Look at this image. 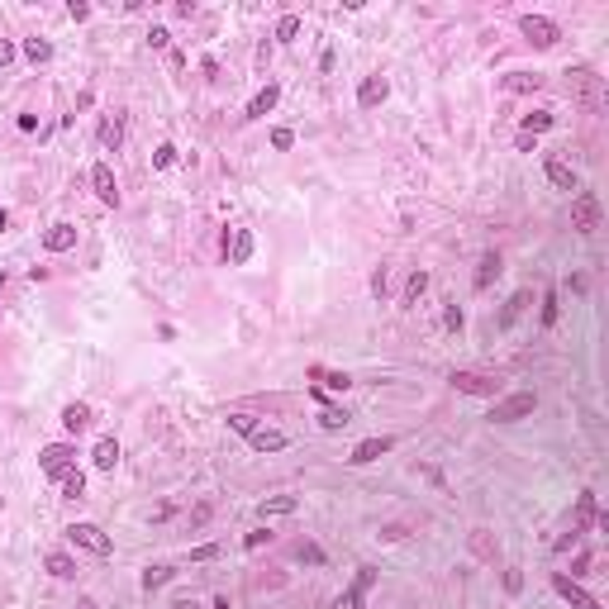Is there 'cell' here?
Instances as JSON below:
<instances>
[{
	"label": "cell",
	"mask_w": 609,
	"mask_h": 609,
	"mask_svg": "<svg viewBox=\"0 0 609 609\" xmlns=\"http://www.w3.org/2000/svg\"><path fill=\"white\" fill-rule=\"evenodd\" d=\"M571 229L576 234H595L600 229V195L595 190H576V200H571Z\"/></svg>",
	"instance_id": "1"
},
{
	"label": "cell",
	"mask_w": 609,
	"mask_h": 609,
	"mask_svg": "<svg viewBox=\"0 0 609 609\" xmlns=\"http://www.w3.org/2000/svg\"><path fill=\"white\" fill-rule=\"evenodd\" d=\"M566 86H571V96L585 100V105H600V100H605V86H600V77H595L590 67H566Z\"/></svg>",
	"instance_id": "2"
},
{
	"label": "cell",
	"mask_w": 609,
	"mask_h": 609,
	"mask_svg": "<svg viewBox=\"0 0 609 609\" xmlns=\"http://www.w3.org/2000/svg\"><path fill=\"white\" fill-rule=\"evenodd\" d=\"M533 405H538V396H533V391H519V396H504V400H495V409H490V424H514V419H524V414H533Z\"/></svg>",
	"instance_id": "3"
},
{
	"label": "cell",
	"mask_w": 609,
	"mask_h": 609,
	"mask_svg": "<svg viewBox=\"0 0 609 609\" xmlns=\"http://www.w3.org/2000/svg\"><path fill=\"white\" fill-rule=\"evenodd\" d=\"M519 29H524V38H529L533 48H552L557 38H562V29H557L548 15H524V20H519Z\"/></svg>",
	"instance_id": "4"
},
{
	"label": "cell",
	"mask_w": 609,
	"mask_h": 609,
	"mask_svg": "<svg viewBox=\"0 0 609 609\" xmlns=\"http://www.w3.org/2000/svg\"><path fill=\"white\" fill-rule=\"evenodd\" d=\"M67 538H72L77 548H86L91 557H110V552H114V543H110L96 524H72V529H67Z\"/></svg>",
	"instance_id": "5"
},
{
	"label": "cell",
	"mask_w": 609,
	"mask_h": 609,
	"mask_svg": "<svg viewBox=\"0 0 609 609\" xmlns=\"http://www.w3.org/2000/svg\"><path fill=\"white\" fill-rule=\"evenodd\" d=\"M376 566H357V576H352V585H347L343 595H338V609H362V600H367V590L376 585Z\"/></svg>",
	"instance_id": "6"
},
{
	"label": "cell",
	"mask_w": 609,
	"mask_h": 609,
	"mask_svg": "<svg viewBox=\"0 0 609 609\" xmlns=\"http://www.w3.org/2000/svg\"><path fill=\"white\" fill-rule=\"evenodd\" d=\"M452 386L462 391V396H500V381L495 376H481V371H452Z\"/></svg>",
	"instance_id": "7"
},
{
	"label": "cell",
	"mask_w": 609,
	"mask_h": 609,
	"mask_svg": "<svg viewBox=\"0 0 609 609\" xmlns=\"http://www.w3.org/2000/svg\"><path fill=\"white\" fill-rule=\"evenodd\" d=\"M38 467H43L48 476H62V472L77 467V448H72V443H53V448L38 452Z\"/></svg>",
	"instance_id": "8"
},
{
	"label": "cell",
	"mask_w": 609,
	"mask_h": 609,
	"mask_svg": "<svg viewBox=\"0 0 609 609\" xmlns=\"http://www.w3.org/2000/svg\"><path fill=\"white\" fill-rule=\"evenodd\" d=\"M552 590H557V595H562L571 609H600V600H595V595H585V590L571 581L566 571H552Z\"/></svg>",
	"instance_id": "9"
},
{
	"label": "cell",
	"mask_w": 609,
	"mask_h": 609,
	"mask_svg": "<svg viewBox=\"0 0 609 609\" xmlns=\"http://www.w3.org/2000/svg\"><path fill=\"white\" fill-rule=\"evenodd\" d=\"M91 186H96L100 205H119V186H114V172H110L105 162H96V167H91Z\"/></svg>",
	"instance_id": "10"
},
{
	"label": "cell",
	"mask_w": 609,
	"mask_h": 609,
	"mask_svg": "<svg viewBox=\"0 0 609 609\" xmlns=\"http://www.w3.org/2000/svg\"><path fill=\"white\" fill-rule=\"evenodd\" d=\"M386 96H391V81L386 77H362V86H357V105L362 110H376Z\"/></svg>",
	"instance_id": "11"
},
{
	"label": "cell",
	"mask_w": 609,
	"mask_h": 609,
	"mask_svg": "<svg viewBox=\"0 0 609 609\" xmlns=\"http://www.w3.org/2000/svg\"><path fill=\"white\" fill-rule=\"evenodd\" d=\"M391 448H396V438H367V443H357V448H352V457H347V462H352V467H367V462H376V457H386Z\"/></svg>",
	"instance_id": "12"
},
{
	"label": "cell",
	"mask_w": 609,
	"mask_h": 609,
	"mask_svg": "<svg viewBox=\"0 0 609 609\" xmlns=\"http://www.w3.org/2000/svg\"><path fill=\"white\" fill-rule=\"evenodd\" d=\"M248 443H253L257 452H281L286 443H291V438H286L281 428H266V424H257L253 433H248Z\"/></svg>",
	"instance_id": "13"
},
{
	"label": "cell",
	"mask_w": 609,
	"mask_h": 609,
	"mask_svg": "<svg viewBox=\"0 0 609 609\" xmlns=\"http://www.w3.org/2000/svg\"><path fill=\"white\" fill-rule=\"evenodd\" d=\"M43 248H48V253H67V248H77V224H53V229L43 234Z\"/></svg>",
	"instance_id": "14"
},
{
	"label": "cell",
	"mask_w": 609,
	"mask_h": 609,
	"mask_svg": "<svg viewBox=\"0 0 609 609\" xmlns=\"http://www.w3.org/2000/svg\"><path fill=\"white\" fill-rule=\"evenodd\" d=\"M253 248H257V243H253V234H248V229H234V239H229V262H234V266H248Z\"/></svg>",
	"instance_id": "15"
},
{
	"label": "cell",
	"mask_w": 609,
	"mask_h": 609,
	"mask_svg": "<svg viewBox=\"0 0 609 609\" xmlns=\"http://www.w3.org/2000/svg\"><path fill=\"white\" fill-rule=\"evenodd\" d=\"M276 100H281V86H262V91L253 96V105H248V119H262V114H271V110H276Z\"/></svg>",
	"instance_id": "16"
},
{
	"label": "cell",
	"mask_w": 609,
	"mask_h": 609,
	"mask_svg": "<svg viewBox=\"0 0 609 609\" xmlns=\"http://www.w3.org/2000/svg\"><path fill=\"white\" fill-rule=\"evenodd\" d=\"M495 276H500V253H486V257L476 262V276H472V286H476V291H486V286H490Z\"/></svg>",
	"instance_id": "17"
},
{
	"label": "cell",
	"mask_w": 609,
	"mask_h": 609,
	"mask_svg": "<svg viewBox=\"0 0 609 609\" xmlns=\"http://www.w3.org/2000/svg\"><path fill=\"white\" fill-rule=\"evenodd\" d=\"M86 424H91V405H81V400H72V405L62 409V428H67V433H81Z\"/></svg>",
	"instance_id": "18"
},
{
	"label": "cell",
	"mask_w": 609,
	"mask_h": 609,
	"mask_svg": "<svg viewBox=\"0 0 609 609\" xmlns=\"http://www.w3.org/2000/svg\"><path fill=\"white\" fill-rule=\"evenodd\" d=\"M91 462H96L100 472H114V462H119V443H114V438H100L96 452H91Z\"/></svg>",
	"instance_id": "19"
},
{
	"label": "cell",
	"mask_w": 609,
	"mask_h": 609,
	"mask_svg": "<svg viewBox=\"0 0 609 609\" xmlns=\"http://www.w3.org/2000/svg\"><path fill=\"white\" fill-rule=\"evenodd\" d=\"M548 181L557 186V190H576V172L566 167V162H557V158H548Z\"/></svg>",
	"instance_id": "20"
},
{
	"label": "cell",
	"mask_w": 609,
	"mask_h": 609,
	"mask_svg": "<svg viewBox=\"0 0 609 609\" xmlns=\"http://www.w3.org/2000/svg\"><path fill=\"white\" fill-rule=\"evenodd\" d=\"M595 514H600V504H595V495L585 490L581 500H576V524H571V529H576V533H585L590 524H595Z\"/></svg>",
	"instance_id": "21"
},
{
	"label": "cell",
	"mask_w": 609,
	"mask_h": 609,
	"mask_svg": "<svg viewBox=\"0 0 609 609\" xmlns=\"http://www.w3.org/2000/svg\"><path fill=\"white\" fill-rule=\"evenodd\" d=\"M43 566H48V576H57V581H72V576H77V562H72L67 552H48Z\"/></svg>",
	"instance_id": "22"
},
{
	"label": "cell",
	"mask_w": 609,
	"mask_h": 609,
	"mask_svg": "<svg viewBox=\"0 0 609 609\" xmlns=\"http://www.w3.org/2000/svg\"><path fill=\"white\" fill-rule=\"evenodd\" d=\"M524 310H529V291H514V295H509V305L500 310V319H495V324H500V329H509V324L524 315Z\"/></svg>",
	"instance_id": "23"
},
{
	"label": "cell",
	"mask_w": 609,
	"mask_h": 609,
	"mask_svg": "<svg viewBox=\"0 0 609 609\" xmlns=\"http://www.w3.org/2000/svg\"><path fill=\"white\" fill-rule=\"evenodd\" d=\"M310 376H315L319 381V391H347V386H352V376H343V371H310Z\"/></svg>",
	"instance_id": "24"
},
{
	"label": "cell",
	"mask_w": 609,
	"mask_h": 609,
	"mask_svg": "<svg viewBox=\"0 0 609 609\" xmlns=\"http://www.w3.org/2000/svg\"><path fill=\"white\" fill-rule=\"evenodd\" d=\"M295 509H300L295 495H271V500H262V519H271V514H295Z\"/></svg>",
	"instance_id": "25"
},
{
	"label": "cell",
	"mask_w": 609,
	"mask_h": 609,
	"mask_svg": "<svg viewBox=\"0 0 609 609\" xmlns=\"http://www.w3.org/2000/svg\"><path fill=\"white\" fill-rule=\"evenodd\" d=\"M538 86H543L538 72H509L504 77V91H538Z\"/></svg>",
	"instance_id": "26"
},
{
	"label": "cell",
	"mask_w": 609,
	"mask_h": 609,
	"mask_svg": "<svg viewBox=\"0 0 609 609\" xmlns=\"http://www.w3.org/2000/svg\"><path fill=\"white\" fill-rule=\"evenodd\" d=\"M119 143H124V129H119V119H105V124H100V148L119 153Z\"/></svg>",
	"instance_id": "27"
},
{
	"label": "cell",
	"mask_w": 609,
	"mask_h": 609,
	"mask_svg": "<svg viewBox=\"0 0 609 609\" xmlns=\"http://www.w3.org/2000/svg\"><path fill=\"white\" fill-rule=\"evenodd\" d=\"M424 291H428V271H409V281H405V305H414Z\"/></svg>",
	"instance_id": "28"
},
{
	"label": "cell",
	"mask_w": 609,
	"mask_h": 609,
	"mask_svg": "<svg viewBox=\"0 0 609 609\" xmlns=\"http://www.w3.org/2000/svg\"><path fill=\"white\" fill-rule=\"evenodd\" d=\"M319 424L329 428V433H338V428H347V409H338V405H324V414H319Z\"/></svg>",
	"instance_id": "29"
},
{
	"label": "cell",
	"mask_w": 609,
	"mask_h": 609,
	"mask_svg": "<svg viewBox=\"0 0 609 609\" xmlns=\"http://www.w3.org/2000/svg\"><path fill=\"white\" fill-rule=\"evenodd\" d=\"M24 57L29 62H48V57H53V43H48V38H24Z\"/></svg>",
	"instance_id": "30"
},
{
	"label": "cell",
	"mask_w": 609,
	"mask_h": 609,
	"mask_svg": "<svg viewBox=\"0 0 609 609\" xmlns=\"http://www.w3.org/2000/svg\"><path fill=\"white\" fill-rule=\"evenodd\" d=\"M543 129H552V114H548V110H533V114H524V133H543Z\"/></svg>",
	"instance_id": "31"
},
{
	"label": "cell",
	"mask_w": 609,
	"mask_h": 609,
	"mask_svg": "<svg viewBox=\"0 0 609 609\" xmlns=\"http://www.w3.org/2000/svg\"><path fill=\"white\" fill-rule=\"evenodd\" d=\"M172 576H176L172 566H148V571H143V590H158V585H167Z\"/></svg>",
	"instance_id": "32"
},
{
	"label": "cell",
	"mask_w": 609,
	"mask_h": 609,
	"mask_svg": "<svg viewBox=\"0 0 609 609\" xmlns=\"http://www.w3.org/2000/svg\"><path fill=\"white\" fill-rule=\"evenodd\" d=\"M57 481H62V495H72V500H77L81 490H86V476H81L77 467H72V472H62V476H57Z\"/></svg>",
	"instance_id": "33"
},
{
	"label": "cell",
	"mask_w": 609,
	"mask_h": 609,
	"mask_svg": "<svg viewBox=\"0 0 609 609\" xmlns=\"http://www.w3.org/2000/svg\"><path fill=\"white\" fill-rule=\"evenodd\" d=\"M295 33H300V15H281V20H276V38H281V43H291Z\"/></svg>",
	"instance_id": "34"
},
{
	"label": "cell",
	"mask_w": 609,
	"mask_h": 609,
	"mask_svg": "<svg viewBox=\"0 0 609 609\" xmlns=\"http://www.w3.org/2000/svg\"><path fill=\"white\" fill-rule=\"evenodd\" d=\"M462 324H467V315H462L457 305H448V310H443V329H448V333H462Z\"/></svg>",
	"instance_id": "35"
},
{
	"label": "cell",
	"mask_w": 609,
	"mask_h": 609,
	"mask_svg": "<svg viewBox=\"0 0 609 609\" xmlns=\"http://www.w3.org/2000/svg\"><path fill=\"white\" fill-rule=\"evenodd\" d=\"M557 324V291L548 286V295H543V329H552Z\"/></svg>",
	"instance_id": "36"
},
{
	"label": "cell",
	"mask_w": 609,
	"mask_h": 609,
	"mask_svg": "<svg viewBox=\"0 0 609 609\" xmlns=\"http://www.w3.org/2000/svg\"><path fill=\"white\" fill-rule=\"evenodd\" d=\"M172 162H176V148H172V143H162L158 153H153V167H158V172H167Z\"/></svg>",
	"instance_id": "37"
},
{
	"label": "cell",
	"mask_w": 609,
	"mask_h": 609,
	"mask_svg": "<svg viewBox=\"0 0 609 609\" xmlns=\"http://www.w3.org/2000/svg\"><path fill=\"white\" fill-rule=\"evenodd\" d=\"M229 428H234V433H243V438H248V433L257 428V419H253V414H229Z\"/></svg>",
	"instance_id": "38"
},
{
	"label": "cell",
	"mask_w": 609,
	"mask_h": 609,
	"mask_svg": "<svg viewBox=\"0 0 609 609\" xmlns=\"http://www.w3.org/2000/svg\"><path fill=\"white\" fill-rule=\"evenodd\" d=\"M295 557H300V562H310V566H324V552H319L315 543H300V548H295Z\"/></svg>",
	"instance_id": "39"
},
{
	"label": "cell",
	"mask_w": 609,
	"mask_h": 609,
	"mask_svg": "<svg viewBox=\"0 0 609 609\" xmlns=\"http://www.w3.org/2000/svg\"><path fill=\"white\" fill-rule=\"evenodd\" d=\"M504 590H509V595H519V590H524V571H519V566H509V571H504Z\"/></svg>",
	"instance_id": "40"
},
{
	"label": "cell",
	"mask_w": 609,
	"mask_h": 609,
	"mask_svg": "<svg viewBox=\"0 0 609 609\" xmlns=\"http://www.w3.org/2000/svg\"><path fill=\"white\" fill-rule=\"evenodd\" d=\"M219 557V543H200L195 552H190V562H214Z\"/></svg>",
	"instance_id": "41"
},
{
	"label": "cell",
	"mask_w": 609,
	"mask_h": 609,
	"mask_svg": "<svg viewBox=\"0 0 609 609\" xmlns=\"http://www.w3.org/2000/svg\"><path fill=\"white\" fill-rule=\"evenodd\" d=\"M291 143H295V133H291V129H276V133H271V148H276V153H286Z\"/></svg>",
	"instance_id": "42"
},
{
	"label": "cell",
	"mask_w": 609,
	"mask_h": 609,
	"mask_svg": "<svg viewBox=\"0 0 609 609\" xmlns=\"http://www.w3.org/2000/svg\"><path fill=\"white\" fill-rule=\"evenodd\" d=\"M576 543H581V533L571 529V533H566V538H557V543H552V552H566V548H576Z\"/></svg>",
	"instance_id": "43"
},
{
	"label": "cell",
	"mask_w": 609,
	"mask_h": 609,
	"mask_svg": "<svg viewBox=\"0 0 609 609\" xmlns=\"http://www.w3.org/2000/svg\"><path fill=\"white\" fill-rule=\"evenodd\" d=\"M67 15H72V20H91V5H86V0H72Z\"/></svg>",
	"instance_id": "44"
},
{
	"label": "cell",
	"mask_w": 609,
	"mask_h": 609,
	"mask_svg": "<svg viewBox=\"0 0 609 609\" xmlns=\"http://www.w3.org/2000/svg\"><path fill=\"white\" fill-rule=\"evenodd\" d=\"M266 538H271V533H266V529H253V533H248V538H243V548H262Z\"/></svg>",
	"instance_id": "45"
},
{
	"label": "cell",
	"mask_w": 609,
	"mask_h": 609,
	"mask_svg": "<svg viewBox=\"0 0 609 609\" xmlns=\"http://www.w3.org/2000/svg\"><path fill=\"white\" fill-rule=\"evenodd\" d=\"M205 519H210V504H195V509H190V529H200Z\"/></svg>",
	"instance_id": "46"
},
{
	"label": "cell",
	"mask_w": 609,
	"mask_h": 609,
	"mask_svg": "<svg viewBox=\"0 0 609 609\" xmlns=\"http://www.w3.org/2000/svg\"><path fill=\"white\" fill-rule=\"evenodd\" d=\"M10 62H15V43H10V38H0V67H10Z\"/></svg>",
	"instance_id": "47"
},
{
	"label": "cell",
	"mask_w": 609,
	"mask_h": 609,
	"mask_svg": "<svg viewBox=\"0 0 609 609\" xmlns=\"http://www.w3.org/2000/svg\"><path fill=\"white\" fill-rule=\"evenodd\" d=\"M381 538H386V543H400V538H405V529H400V524H386V529H381Z\"/></svg>",
	"instance_id": "48"
},
{
	"label": "cell",
	"mask_w": 609,
	"mask_h": 609,
	"mask_svg": "<svg viewBox=\"0 0 609 609\" xmlns=\"http://www.w3.org/2000/svg\"><path fill=\"white\" fill-rule=\"evenodd\" d=\"M167 38H172L167 29H153V33H148V43H153V48H167Z\"/></svg>",
	"instance_id": "49"
},
{
	"label": "cell",
	"mask_w": 609,
	"mask_h": 609,
	"mask_svg": "<svg viewBox=\"0 0 609 609\" xmlns=\"http://www.w3.org/2000/svg\"><path fill=\"white\" fill-rule=\"evenodd\" d=\"M172 609H200V605H195L190 595H176V600H172Z\"/></svg>",
	"instance_id": "50"
},
{
	"label": "cell",
	"mask_w": 609,
	"mask_h": 609,
	"mask_svg": "<svg viewBox=\"0 0 609 609\" xmlns=\"http://www.w3.org/2000/svg\"><path fill=\"white\" fill-rule=\"evenodd\" d=\"M214 609H234V605H229V595H219V600H214Z\"/></svg>",
	"instance_id": "51"
},
{
	"label": "cell",
	"mask_w": 609,
	"mask_h": 609,
	"mask_svg": "<svg viewBox=\"0 0 609 609\" xmlns=\"http://www.w3.org/2000/svg\"><path fill=\"white\" fill-rule=\"evenodd\" d=\"M77 609H96V600H77Z\"/></svg>",
	"instance_id": "52"
},
{
	"label": "cell",
	"mask_w": 609,
	"mask_h": 609,
	"mask_svg": "<svg viewBox=\"0 0 609 609\" xmlns=\"http://www.w3.org/2000/svg\"><path fill=\"white\" fill-rule=\"evenodd\" d=\"M0 234H5V210H0Z\"/></svg>",
	"instance_id": "53"
}]
</instances>
